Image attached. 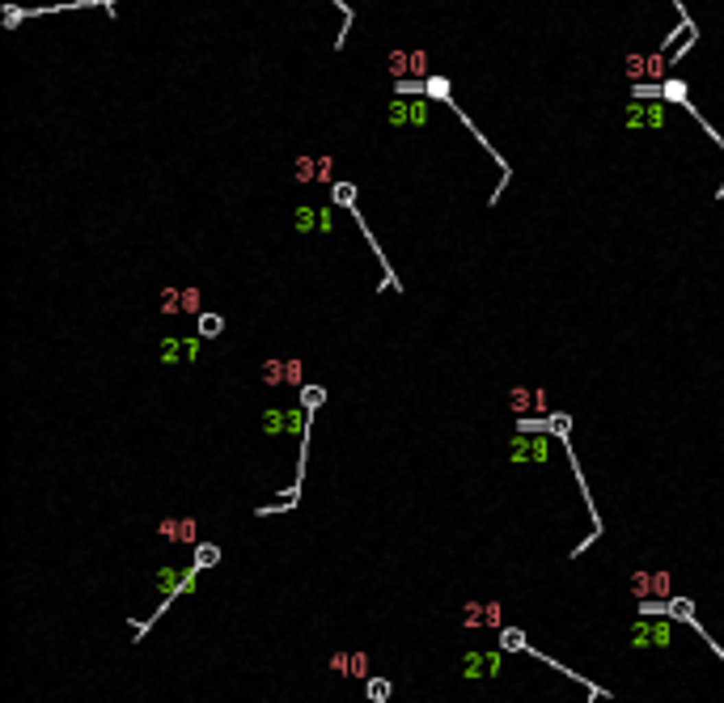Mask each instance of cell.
<instances>
[{
	"instance_id": "1",
	"label": "cell",
	"mask_w": 724,
	"mask_h": 703,
	"mask_svg": "<svg viewBox=\"0 0 724 703\" xmlns=\"http://www.w3.org/2000/svg\"><path fill=\"white\" fill-rule=\"evenodd\" d=\"M263 382L267 386H301L305 382V365L301 360H267L263 365Z\"/></svg>"
},
{
	"instance_id": "2",
	"label": "cell",
	"mask_w": 724,
	"mask_h": 703,
	"mask_svg": "<svg viewBox=\"0 0 724 703\" xmlns=\"http://www.w3.org/2000/svg\"><path fill=\"white\" fill-rule=\"evenodd\" d=\"M331 174H335L331 157H296V165H292L296 183H331Z\"/></svg>"
},
{
	"instance_id": "3",
	"label": "cell",
	"mask_w": 724,
	"mask_h": 703,
	"mask_svg": "<svg viewBox=\"0 0 724 703\" xmlns=\"http://www.w3.org/2000/svg\"><path fill=\"white\" fill-rule=\"evenodd\" d=\"M161 310L165 314H199L204 310V297H199V288H165Z\"/></svg>"
},
{
	"instance_id": "4",
	"label": "cell",
	"mask_w": 724,
	"mask_h": 703,
	"mask_svg": "<svg viewBox=\"0 0 724 703\" xmlns=\"http://www.w3.org/2000/svg\"><path fill=\"white\" fill-rule=\"evenodd\" d=\"M509 407H513L517 415H526L530 407H538V411H542V407H546V394H542V390H526V386H517V390L509 394Z\"/></svg>"
},
{
	"instance_id": "5",
	"label": "cell",
	"mask_w": 724,
	"mask_h": 703,
	"mask_svg": "<svg viewBox=\"0 0 724 703\" xmlns=\"http://www.w3.org/2000/svg\"><path fill=\"white\" fill-rule=\"evenodd\" d=\"M627 72H631L635 81H640V77H661V72H665V60H661V56H631V60H627Z\"/></svg>"
},
{
	"instance_id": "6",
	"label": "cell",
	"mask_w": 724,
	"mask_h": 703,
	"mask_svg": "<svg viewBox=\"0 0 724 703\" xmlns=\"http://www.w3.org/2000/svg\"><path fill=\"white\" fill-rule=\"evenodd\" d=\"M161 534L174 538V542H191L195 538V521L191 517H170V521H161Z\"/></svg>"
},
{
	"instance_id": "7",
	"label": "cell",
	"mask_w": 724,
	"mask_h": 703,
	"mask_svg": "<svg viewBox=\"0 0 724 703\" xmlns=\"http://www.w3.org/2000/svg\"><path fill=\"white\" fill-rule=\"evenodd\" d=\"M665 97H673V102H686V85H682V81H669V85H665Z\"/></svg>"
},
{
	"instance_id": "8",
	"label": "cell",
	"mask_w": 724,
	"mask_h": 703,
	"mask_svg": "<svg viewBox=\"0 0 724 703\" xmlns=\"http://www.w3.org/2000/svg\"><path fill=\"white\" fill-rule=\"evenodd\" d=\"M411 72H428V56L423 51H411Z\"/></svg>"
},
{
	"instance_id": "9",
	"label": "cell",
	"mask_w": 724,
	"mask_h": 703,
	"mask_svg": "<svg viewBox=\"0 0 724 703\" xmlns=\"http://www.w3.org/2000/svg\"><path fill=\"white\" fill-rule=\"evenodd\" d=\"M204 335H220V318H204Z\"/></svg>"
},
{
	"instance_id": "10",
	"label": "cell",
	"mask_w": 724,
	"mask_h": 703,
	"mask_svg": "<svg viewBox=\"0 0 724 703\" xmlns=\"http://www.w3.org/2000/svg\"><path fill=\"white\" fill-rule=\"evenodd\" d=\"M335 199L339 204H352V187H335Z\"/></svg>"
}]
</instances>
